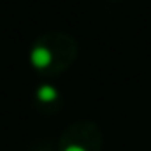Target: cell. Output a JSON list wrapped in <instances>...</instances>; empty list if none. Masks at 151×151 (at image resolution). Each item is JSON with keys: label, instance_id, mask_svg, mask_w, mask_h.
<instances>
[{"label": "cell", "instance_id": "obj_2", "mask_svg": "<svg viewBox=\"0 0 151 151\" xmlns=\"http://www.w3.org/2000/svg\"><path fill=\"white\" fill-rule=\"evenodd\" d=\"M37 97L44 102H49V100H55L58 97V91H56V88H53L49 84H42L37 90Z\"/></svg>", "mask_w": 151, "mask_h": 151}, {"label": "cell", "instance_id": "obj_3", "mask_svg": "<svg viewBox=\"0 0 151 151\" xmlns=\"http://www.w3.org/2000/svg\"><path fill=\"white\" fill-rule=\"evenodd\" d=\"M65 151H86L84 148H81V146H77V144H70V146H67Z\"/></svg>", "mask_w": 151, "mask_h": 151}, {"label": "cell", "instance_id": "obj_1", "mask_svg": "<svg viewBox=\"0 0 151 151\" xmlns=\"http://www.w3.org/2000/svg\"><path fill=\"white\" fill-rule=\"evenodd\" d=\"M51 58H53V55H51V51L47 49V47H44V46H37V47H34L32 49V53H30V60H32V63L35 65V67H47L49 63H51Z\"/></svg>", "mask_w": 151, "mask_h": 151}]
</instances>
